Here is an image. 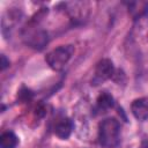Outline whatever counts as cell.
Wrapping results in <instances>:
<instances>
[{
	"instance_id": "9c48e42d",
	"label": "cell",
	"mask_w": 148,
	"mask_h": 148,
	"mask_svg": "<svg viewBox=\"0 0 148 148\" xmlns=\"http://www.w3.org/2000/svg\"><path fill=\"white\" fill-rule=\"evenodd\" d=\"M18 145V138L12 131L3 132L0 136V148H16Z\"/></svg>"
},
{
	"instance_id": "52a82bcc",
	"label": "cell",
	"mask_w": 148,
	"mask_h": 148,
	"mask_svg": "<svg viewBox=\"0 0 148 148\" xmlns=\"http://www.w3.org/2000/svg\"><path fill=\"white\" fill-rule=\"evenodd\" d=\"M132 114L140 121L148 119V97H140L132 102L131 104Z\"/></svg>"
},
{
	"instance_id": "6da1fadb",
	"label": "cell",
	"mask_w": 148,
	"mask_h": 148,
	"mask_svg": "<svg viewBox=\"0 0 148 148\" xmlns=\"http://www.w3.org/2000/svg\"><path fill=\"white\" fill-rule=\"evenodd\" d=\"M98 142L104 148H116L120 145V124L116 118H106L98 125Z\"/></svg>"
},
{
	"instance_id": "277c9868",
	"label": "cell",
	"mask_w": 148,
	"mask_h": 148,
	"mask_svg": "<svg viewBox=\"0 0 148 148\" xmlns=\"http://www.w3.org/2000/svg\"><path fill=\"white\" fill-rule=\"evenodd\" d=\"M24 42L28 46L36 49V50H42L44 46L47 44V34L46 31L37 28V27H29L24 30L23 34Z\"/></svg>"
},
{
	"instance_id": "8fae6325",
	"label": "cell",
	"mask_w": 148,
	"mask_h": 148,
	"mask_svg": "<svg viewBox=\"0 0 148 148\" xmlns=\"http://www.w3.org/2000/svg\"><path fill=\"white\" fill-rule=\"evenodd\" d=\"M8 66H9V60H7L5 54H1V69L5 71Z\"/></svg>"
},
{
	"instance_id": "30bf717a",
	"label": "cell",
	"mask_w": 148,
	"mask_h": 148,
	"mask_svg": "<svg viewBox=\"0 0 148 148\" xmlns=\"http://www.w3.org/2000/svg\"><path fill=\"white\" fill-rule=\"evenodd\" d=\"M34 94L30 89L25 88V87H22L21 90L18 91V98L22 101V102H27V101H30L32 98Z\"/></svg>"
},
{
	"instance_id": "7a4b0ae2",
	"label": "cell",
	"mask_w": 148,
	"mask_h": 148,
	"mask_svg": "<svg viewBox=\"0 0 148 148\" xmlns=\"http://www.w3.org/2000/svg\"><path fill=\"white\" fill-rule=\"evenodd\" d=\"M73 53H74L73 45H61L50 51L45 56V61L51 69L59 72L64 69V67L71 60Z\"/></svg>"
},
{
	"instance_id": "8992f818",
	"label": "cell",
	"mask_w": 148,
	"mask_h": 148,
	"mask_svg": "<svg viewBox=\"0 0 148 148\" xmlns=\"http://www.w3.org/2000/svg\"><path fill=\"white\" fill-rule=\"evenodd\" d=\"M21 16H22L21 12L20 10H16V9H8L3 14L2 20H1V25H2V34H3V36L6 38L9 37L10 31L20 22Z\"/></svg>"
},
{
	"instance_id": "3957f363",
	"label": "cell",
	"mask_w": 148,
	"mask_h": 148,
	"mask_svg": "<svg viewBox=\"0 0 148 148\" xmlns=\"http://www.w3.org/2000/svg\"><path fill=\"white\" fill-rule=\"evenodd\" d=\"M114 74V66L110 59H102L96 64L94 75L91 77V86L97 87L111 79Z\"/></svg>"
},
{
	"instance_id": "5b68a950",
	"label": "cell",
	"mask_w": 148,
	"mask_h": 148,
	"mask_svg": "<svg viewBox=\"0 0 148 148\" xmlns=\"http://www.w3.org/2000/svg\"><path fill=\"white\" fill-rule=\"evenodd\" d=\"M73 128H74L73 120L66 116L58 117L54 121V125H53L54 134L61 140H67L69 138V135L72 134Z\"/></svg>"
},
{
	"instance_id": "7c38bea8",
	"label": "cell",
	"mask_w": 148,
	"mask_h": 148,
	"mask_svg": "<svg viewBox=\"0 0 148 148\" xmlns=\"http://www.w3.org/2000/svg\"><path fill=\"white\" fill-rule=\"evenodd\" d=\"M139 148H148V139H143V140L141 141Z\"/></svg>"
},
{
	"instance_id": "ba28073f",
	"label": "cell",
	"mask_w": 148,
	"mask_h": 148,
	"mask_svg": "<svg viewBox=\"0 0 148 148\" xmlns=\"http://www.w3.org/2000/svg\"><path fill=\"white\" fill-rule=\"evenodd\" d=\"M114 104V99L111 94L104 91L99 94V96L96 99V110L99 112H106L108 110L112 109Z\"/></svg>"
}]
</instances>
